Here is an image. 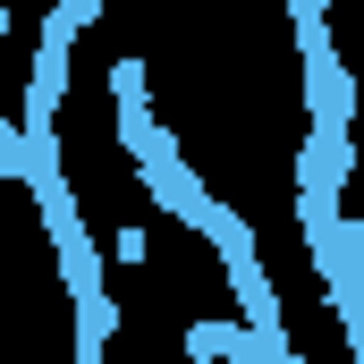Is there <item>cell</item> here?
<instances>
[{
	"label": "cell",
	"mask_w": 364,
	"mask_h": 364,
	"mask_svg": "<svg viewBox=\"0 0 364 364\" xmlns=\"http://www.w3.org/2000/svg\"><path fill=\"white\" fill-rule=\"evenodd\" d=\"M296 60H305V110H314V127L322 136H348L356 127V77L331 51H296Z\"/></svg>",
	"instance_id": "cell-1"
},
{
	"label": "cell",
	"mask_w": 364,
	"mask_h": 364,
	"mask_svg": "<svg viewBox=\"0 0 364 364\" xmlns=\"http://www.w3.org/2000/svg\"><path fill=\"white\" fill-rule=\"evenodd\" d=\"M186 356L195 364H255V339H246V322H195V331H186Z\"/></svg>",
	"instance_id": "cell-2"
}]
</instances>
